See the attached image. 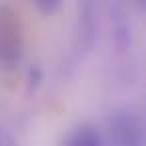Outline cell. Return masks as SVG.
<instances>
[{"label":"cell","mask_w":146,"mask_h":146,"mask_svg":"<svg viewBox=\"0 0 146 146\" xmlns=\"http://www.w3.org/2000/svg\"><path fill=\"white\" fill-rule=\"evenodd\" d=\"M96 36V22H94V10L90 4H84L78 16V32H76V42L74 48L80 52H88L94 44Z\"/></svg>","instance_id":"3957f363"},{"label":"cell","mask_w":146,"mask_h":146,"mask_svg":"<svg viewBox=\"0 0 146 146\" xmlns=\"http://www.w3.org/2000/svg\"><path fill=\"white\" fill-rule=\"evenodd\" d=\"M112 40H114V46L118 52H124L130 48V42H132V34H130V26L126 22H120L114 26L112 30Z\"/></svg>","instance_id":"5b68a950"},{"label":"cell","mask_w":146,"mask_h":146,"mask_svg":"<svg viewBox=\"0 0 146 146\" xmlns=\"http://www.w3.org/2000/svg\"><path fill=\"white\" fill-rule=\"evenodd\" d=\"M108 136L114 146H142L144 142L142 118L128 108L116 110L108 118Z\"/></svg>","instance_id":"7a4b0ae2"},{"label":"cell","mask_w":146,"mask_h":146,"mask_svg":"<svg viewBox=\"0 0 146 146\" xmlns=\"http://www.w3.org/2000/svg\"><path fill=\"white\" fill-rule=\"evenodd\" d=\"M24 30L20 14L10 4H0V68L14 70L22 60Z\"/></svg>","instance_id":"6da1fadb"},{"label":"cell","mask_w":146,"mask_h":146,"mask_svg":"<svg viewBox=\"0 0 146 146\" xmlns=\"http://www.w3.org/2000/svg\"><path fill=\"white\" fill-rule=\"evenodd\" d=\"M40 82H42V70L38 66H32L28 72V90H34Z\"/></svg>","instance_id":"52a82bcc"},{"label":"cell","mask_w":146,"mask_h":146,"mask_svg":"<svg viewBox=\"0 0 146 146\" xmlns=\"http://www.w3.org/2000/svg\"><path fill=\"white\" fill-rule=\"evenodd\" d=\"M62 146H104V140L100 130L94 124L82 122L66 134Z\"/></svg>","instance_id":"277c9868"},{"label":"cell","mask_w":146,"mask_h":146,"mask_svg":"<svg viewBox=\"0 0 146 146\" xmlns=\"http://www.w3.org/2000/svg\"><path fill=\"white\" fill-rule=\"evenodd\" d=\"M0 146H18L16 138L12 136V132L4 126H0Z\"/></svg>","instance_id":"ba28073f"},{"label":"cell","mask_w":146,"mask_h":146,"mask_svg":"<svg viewBox=\"0 0 146 146\" xmlns=\"http://www.w3.org/2000/svg\"><path fill=\"white\" fill-rule=\"evenodd\" d=\"M34 6H36V8H38L42 14L50 16V14H54L56 10H60L62 2H60V0H36V2H34Z\"/></svg>","instance_id":"8992f818"}]
</instances>
